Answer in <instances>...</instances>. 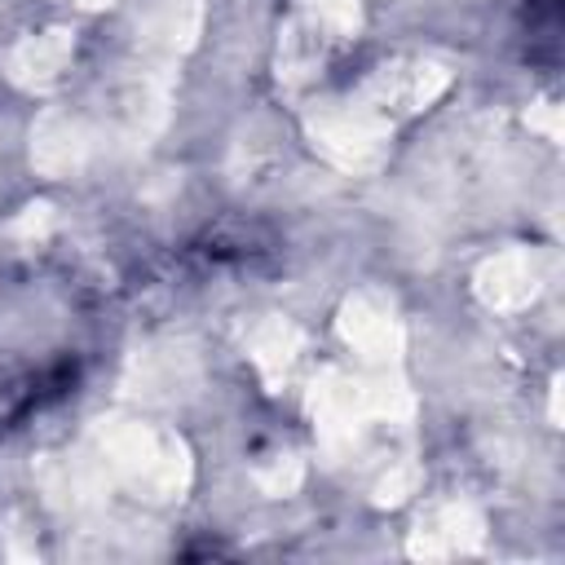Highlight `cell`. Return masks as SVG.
Segmentation results:
<instances>
[{"label": "cell", "mask_w": 565, "mask_h": 565, "mask_svg": "<svg viewBox=\"0 0 565 565\" xmlns=\"http://www.w3.org/2000/svg\"><path fill=\"white\" fill-rule=\"evenodd\" d=\"M75 4H84V9H97V4H106V0H75Z\"/></svg>", "instance_id": "cell-14"}, {"label": "cell", "mask_w": 565, "mask_h": 565, "mask_svg": "<svg viewBox=\"0 0 565 565\" xmlns=\"http://www.w3.org/2000/svg\"><path fill=\"white\" fill-rule=\"evenodd\" d=\"M203 18V0H146L137 18L141 49L150 57H177L194 44Z\"/></svg>", "instance_id": "cell-7"}, {"label": "cell", "mask_w": 565, "mask_h": 565, "mask_svg": "<svg viewBox=\"0 0 565 565\" xmlns=\"http://www.w3.org/2000/svg\"><path fill=\"white\" fill-rule=\"evenodd\" d=\"M340 335L375 366H388L397 358V344H402V327H397V313H393V300L375 287L358 291L344 300L340 309Z\"/></svg>", "instance_id": "cell-5"}, {"label": "cell", "mask_w": 565, "mask_h": 565, "mask_svg": "<svg viewBox=\"0 0 565 565\" xmlns=\"http://www.w3.org/2000/svg\"><path fill=\"white\" fill-rule=\"evenodd\" d=\"M137 375H141L150 397H177L181 384H194V362H190V353L163 349V353H146Z\"/></svg>", "instance_id": "cell-11"}, {"label": "cell", "mask_w": 565, "mask_h": 565, "mask_svg": "<svg viewBox=\"0 0 565 565\" xmlns=\"http://www.w3.org/2000/svg\"><path fill=\"white\" fill-rule=\"evenodd\" d=\"M300 459L296 455H278L274 463H265V468H256V486L265 490V494H291L296 486H300Z\"/></svg>", "instance_id": "cell-12"}, {"label": "cell", "mask_w": 565, "mask_h": 565, "mask_svg": "<svg viewBox=\"0 0 565 565\" xmlns=\"http://www.w3.org/2000/svg\"><path fill=\"white\" fill-rule=\"evenodd\" d=\"M97 146H102L97 124L75 115V110H49L31 128V163L44 177H75V172H84L88 159L97 154Z\"/></svg>", "instance_id": "cell-3"}, {"label": "cell", "mask_w": 565, "mask_h": 565, "mask_svg": "<svg viewBox=\"0 0 565 565\" xmlns=\"http://www.w3.org/2000/svg\"><path fill=\"white\" fill-rule=\"evenodd\" d=\"M300 331L287 322V318H269V322H260L256 327V335H252V362L260 366V375L269 380V384H278L291 366H296V358H300Z\"/></svg>", "instance_id": "cell-10"}, {"label": "cell", "mask_w": 565, "mask_h": 565, "mask_svg": "<svg viewBox=\"0 0 565 565\" xmlns=\"http://www.w3.org/2000/svg\"><path fill=\"white\" fill-rule=\"evenodd\" d=\"M71 62V35L66 31H44V35H26L13 53H9V75L22 88H49L62 79Z\"/></svg>", "instance_id": "cell-9"}, {"label": "cell", "mask_w": 565, "mask_h": 565, "mask_svg": "<svg viewBox=\"0 0 565 565\" xmlns=\"http://www.w3.org/2000/svg\"><path fill=\"white\" fill-rule=\"evenodd\" d=\"M309 137L331 163L362 172V168H375L384 159L388 119H380L362 102H331V106H318L309 115Z\"/></svg>", "instance_id": "cell-2"}, {"label": "cell", "mask_w": 565, "mask_h": 565, "mask_svg": "<svg viewBox=\"0 0 565 565\" xmlns=\"http://www.w3.org/2000/svg\"><path fill=\"white\" fill-rule=\"evenodd\" d=\"M486 539V521L477 508L468 503H437L428 508L415 530H411V556H424V561H450V556H468L477 552Z\"/></svg>", "instance_id": "cell-6"}, {"label": "cell", "mask_w": 565, "mask_h": 565, "mask_svg": "<svg viewBox=\"0 0 565 565\" xmlns=\"http://www.w3.org/2000/svg\"><path fill=\"white\" fill-rule=\"evenodd\" d=\"M93 459L106 477L124 481L141 499L168 503L181 499L190 486V455L177 433L137 424V419H106L93 433Z\"/></svg>", "instance_id": "cell-1"}, {"label": "cell", "mask_w": 565, "mask_h": 565, "mask_svg": "<svg viewBox=\"0 0 565 565\" xmlns=\"http://www.w3.org/2000/svg\"><path fill=\"white\" fill-rule=\"evenodd\" d=\"M446 84H450V75L437 62H393V66H380L362 84L358 102L366 110H375L380 119H393V115H406V110L428 106Z\"/></svg>", "instance_id": "cell-4"}, {"label": "cell", "mask_w": 565, "mask_h": 565, "mask_svg": "<svg viewBox=\"0 0 565 565\" xmlns=\"http://www.w3.org/2000/svg\"><path fill=\"white\" fill-rule=\"evenodd\" d=\"M415 486H419V468H415V463H397V468H388V472L380 477L375 503H402L406 494H415Z\"/></svg>", "instance_id": "cell-13"}, {"label": "cell", "mask_w": 565, "mask_h": 565, "mask_svg": "<svg viewBox=\"0 0 565 565\" xmlns=\"http://www.w3.org/2000/svg\"><path fill=\"white\" fill-rule=\"evenodd\" d=\"M539 291V265L530 252H499L477 269V296L490 309H516Z\"/></svg>", "instance_id": "cell-8"}]
</instances>
